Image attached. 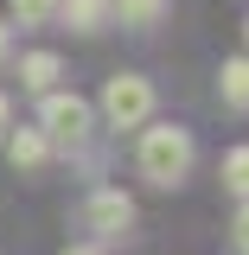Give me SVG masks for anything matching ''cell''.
<instances>
[{
  "label": "cell",
  "mask_w": 249,
  "mask_h": 255,
  "mask_svg": "<svg viewBox=\"0 0 249 255\" xmlns=\"http://www.w3.org/2000/svg\"><path fill=\"white\" fill-rule=\"evenodd\" d=\"M141 172L154 185H179L192 172V134L186 128H147L141 134Z\"/></svg>",
  "instance_id": "obj_1"
},
{
  "label": "cell",
  "mask_w": 249,
  "mask_h": 255,
  "mask_svg": "<svg viewBox=\"0 0 249 255\" xmlns=\"http://www.w3.org/2000/svg\"><path fill=\"white\" fill-rule=\"evenodd\" d=\"M102 109H109L115 128H141L147 115H154V83H147V77H109Z\"/></svg>",
  "instance_id": "obj_2"
},
{
  "label": "cell",
  "mask_w": 249,
  "mask_h": 255,
  "mask_svg": "<svg viewBox=\"0 0 249 255\" xmlns=\"http://www.w3.org/2000/svg\"><path fill=\"white\" fill-rule=\"evenodd\" d=\"M83 134H90V102H77V96H45V140L83 147Z\"/></svg>",
  "instance_id": "obj_3"
},
{
  "label": "cell",
  "mask_w": 249,
  "mask_h": 255,
  "mask_svg": "<svg viewBox=\"0 0 249 255\" xmlns=\"http://www.w3.org/2000/svg\"><path fill=\"white\" fill-rule=\"evenodd\" d=\"M83 217H90V230H96V236H122L128 223H134V204H128V191L102 185V191L90 198V211H83Z\"/></svg>",
  "instance_id": "obj_4"
},
{
  "label": "cell",
  "mask_w": 249,
  "mask_h": 255,
  "mask_svg": "<svg viewBox=\"0 0 249 255\" xmlns=\"http://www.w3.org/2000/svg\"><path fill=\"white\" fill-rule=\"evenodd\" d=\"M218 90H224V102H230V109H249V58H230V64H224Z\"/></svg>",
  "instance_id": "obj_5"
},
{
  "label": "cell",
  "mask_w": 249,
  "mask_h": 255,
  "mask_svg": "<svg viewBox=\"0 0 249 255\" xmlns=\"http://www.w3.org/2000/svg\"><path fill=\"white\" fill-rule=\"evenodd\" d=\"M109 13H115L122 26H160L166 0H109Z\"/></svg>",
  "instance_id": "obj_6"
},
{
  "label": "cell",
  "mask_w": 249,
  "mask_h": 255,
  "mask_svg": "<svg viewBox=\"0 0 249 255\" xmlns=\"http://www.w3.org/2000/svg\"><path fill=\"white\" fill-rule=\"evenodd\" d=\"M58 13H64L77 32H96L102 19H109V0H58Z\"/></svg>",
  "instance_id": "obj_7"
},
{
  "label": "cell",
  "mask_w": 249,
  "mask_h": 255,
  "mask_svg": "<svg viewBox=\"0 0 249 255\" xmlns=\"http://www.w3.org/2000/svg\"><path fill=\"white\" fill-rule=\"evenodd\" d=\"M45 153H51V140H45V134H32V128H19V134H13V166H45Z\"/></svg>",
  "instance_id": "obj_8"
},
{
  "label": "cell",
  "mask_w": 249,
  "mask_h": 255,
  "mask_svg": "<svg viewBox=\"0 0 249 255\" xmlns=\"http://www.w3.org/2000/svg\"><path fill=\"white\" fill-rule=\"evenodd\" d=\"M19 77H26V90H51V77H58V58H51V51H32Z\"/></svg>",
  "instance_id": "obj_9"
},
{
  "label": "cell",
  "mask_w": 249,
  "mask_h": 255,
  "mask_svg": "<svg viewBox=\"0 0 249 255\" xmlns=\"http://www.w3.org/2000/svg\"><path fill=\"white\" fill-rule=\"evenodd\" d=\"M224 185L237 191V198H249V147H237V153L224 159Z\"/></svg>",
  "instance_id": "obj_10"
},
{
  "label": "cell",
  "mask_w": 249,
  "mask_h": 255,
  "mask_svg": "<svg viewBox=\"0 0 249 255\" xmlns=\"http://www.w3.org/2000/svg\"><path fill=\"white\" fill-rule=\"evenodd\" d=\"M51 13H58V0H13V19L19 26H45Z\"/></svg>",
  "instance_id": "obj_11"
},
{
  "label": "cell",
  "mask_w": 249,
  "mask_h": 255,
  "mask_svg": "<svg viewBox=\"0 0 249 255\" xmlns=\"http://www.w3.org/2000/svg\"><path fill=\"white\" fill-rule=\"evenodd\" d=\"M230 249H237V255H249V204L237 211V223H230Z\"/></svg>",
  "instance_id": "obj_12"
},
{
  "label": "cell",
  "mask_w": 249,
  "mask_h": 255,
  "mask_svg": "<svg viewBox=\"0 0 249 255\" xmlns=\"http://www.w3.org/2000/svg\"><path fill=\"white\" fill-rule=\"evenodd\" d=\"M6 122H13V102H6V96H0V134H6Z\"/></svg>",
  "instance_id": "obj_13"
},
{
  "label": "cell",
  "mask_w": 249,
  "mask_h": 255,
  "mask_svg": "<svg viewBox=\"0 0 249 255\" xmlns=\"http://www.w3.org/2000/svg\"><path fill=\"white\" fill-rule=\"evenodd\" d=\"M6 51H13V32H6V26H0V64H6Z\"/></svg>",
  "instance_id": "obj_14"
},
{
  "label": "cell",
  "mask_w": 249,
  "mask_h": 255,
  "mask_svg": "<svg viewBox=\"0 0 249 255\" xmlns=\"http://www.w3.org/2000/svg\"><path fill=\"white\" fill-rule=\"evenodd\" d=\"M64 255H102V249H64Z\"/></svg>",
  "instance_id": "obj_15"
}]
</instances>
